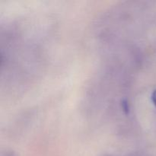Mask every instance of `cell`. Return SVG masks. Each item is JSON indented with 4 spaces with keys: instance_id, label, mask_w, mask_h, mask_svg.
Masks as SVG:
<instances>
[{
    "instance_id": "6da1fadb",
    "label": "cell",
    "mask_w": 156,
    "mask_h": 156,
    "mask_svg": "<svg viewBox=\"0 0 156 156\" xmlns=\"http://www.w3.org/2000/svg\"><path fill=\"white\" fill-rule=\"evenodd\" d=\"M151 99H152V103H153V105H155L156 108V89L152 91V96H151Z\"/></svg>"
}]
</instances>
